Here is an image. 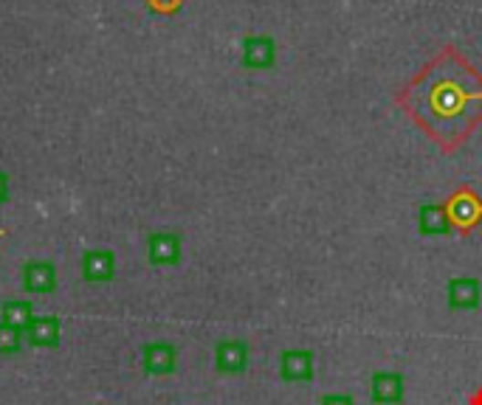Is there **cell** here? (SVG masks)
Returning a JSON list of instances; mask_svg holds the SVG:
<instances>
[{
    "label": "cell",
    "instance_id": "obj_1",
    "mask_svg": "<svg viewBox=\"0 0 482 405\" xmlns=\"http://www.w3.org/2000/svg\"><path fill=\"white\" fill-rule=\"evenodd\" d=\"M395 101L440 150L455 152L482 124V74L457 46H443Z\"/></svg>",
    "mask_w": 482,
    "mask_h": 405
},
{
    "label": "cell",
    "instance_id": "obj_2",
    "mask_svg": "<svg viewBox=\"0 0 482 405\" xmlns=\"http://www.w3.org/2000/svg\"><path fill=\"white\" fill-rule=\"evenodd\" d=\"M443 206H445L448 223H452V228L460 234H471L482 223V197L468 183L457 186L443 200Z\"/></svg>",
    "mask_w": 482,
    "mask_h": 405
},
{
    "label": "cell",
    "instance_id": "obj_3",
    "mask_svg": "<svg viewBox=\"0 0 482 405\" xmlns=\"http://www.w3.org/2000/svg\"><path fill=\"white\" fill-rule=\"evenodd\" d=\"M277 62V40L268 34H251L243 40V65L254 71H266Z\"/></svg>",
    "mask_w": 482,
    "mask_h": 405
},
{
    "label": "cell",
    "instance_id": "obj_4",
    "mask_svg": "<svg viewBox=\"0 0 482 405\" xmlns=\"http://www.w3.org/2000/svg\"><path fill=\"white\" fill-rule=\"evenodd\" d=\"M279 375L288 383H308L313 378V355L308 349H288L279 355Z\"/></svg>",
    "mask_w": 482,
    "mask_h": 405
},
{
    "label": "cell",
    "instance_id": "obj_5",
    "mask_svg": "<svg viewBox=\"0 0 482 405\" xmlns=\"http://www.w3.org/2000/svg\"><path fill=\"white\" fill-rule=\"evenodd\" d=\"M448 307L452 310H474L479 307L482 298V285L474 276H455L448 282Z\"/></svg>",
    "mask_w": 482,
    "mask_h": 405
},
{
    "label": "cell",
    "instance_id": "obj_6",
    "mask_svg": "<svg viewBox=\"0 0 482 405\" xmlns=\"http://www.w3.org/2000/svg\"><path fill=\"white\" fill-rule=\"evenodd\" d=\"M215 363L220 371H226V375H237L248 366V344L237 341V338H226V341H220L215 349Z\"/></svg>",
    "mask_w": 482,
    "mask_h": 405
},
{
    "label": "cell",
    "instance_id": "obj_7",
    "mask_svg": "<svg viewBox=\"0 0 482 405\" xmlns=\"http://www.w3.org/2000/svg\"><path fill=\"white\" fill-rule=\"evenodd\" d=\"M370 394L381 405H398L403 400V378L398 371H375L370 380Z\"/></svg>",
    "mask_w": 482,
    "mask_h": 405
},
{
    "label": "cell",
    "instance_id": "obj_8",
    "mask_svg": "<svg viewBox=\"0 0 482 405\" xmlns=\"http://www.w3.org/2000/svg\"><path fill=\"white\" fill-rule=\"evenodd\" d=\"M417 231L424 236H437V234H452V223H448L445 206L443 202H424L417 209Z\"/></svg>",
    "mask_w": 482,
    "mask_h": 405
},
{
    "label": "cell",
    "instance_id": "obj_9",
    "mask_svg": "<svg viewBox=\"0 0 482 405\" xmlns=\"http://www.w3.org/2000/svg\"><path fill=\"white\" fill-rule=\"evenodd\" d=\"M175 347L173 344H164V341H155V344H147L144 347V369L150 375H170L175 369Z\"/></svg>",
    "mask_w": 482,
    "mask_h": 405
},
{
    "label": "cell",
    "instance_id": "obj_10",
    "mask_svg": "<svg viewBox=\"0 0 482 405\" xmlns=\"http://www.w3.org/2000/svg\"><path fill=\"white\" fill-rule=\"evenodd\" d=\"M150 259L155 265H175L181 259V240L175 234L150 236Z\"/></svg>",
    "mask_w": 482,
    "mask_h": 405
},
{
    "label": "cell",
    "instance_id": "obj_11",
    "mask_svg": "<svg viewBox=\"0 0 482 405\" xmlns=\"http://www.w3.org/2000/svg\"><path fill=\"white\" fill-rule=\"evenodd\" d=\"M26 335H28V341L37 347H54L59 341V318H54V316L35 318L28 324Z\"/></svg>",
    "mask_w": 482,
    "mask_h": 405
},
{
    "label": "cell",
    "instance_id": "obj_12",
    "mask_svg": "<svg viewBox=\"0 0 482 405\" xmlns=\"http://www.w3.org/2000/svg\"><path fill=\"white\" fill-rule=\"evenodd\" d=\"M82 270H85V279L105 282L113 276V256L108 251H90L82 259Z\"/></svg>",
    "mask_w": 482,
    "mask_h": 405
},
{
    "label": "cell",
    "instance_id": "obj_13",
    "mask_svg": "<svg viewBox=\"0 0 482 405\" xmlns=\"http://www.w3.org/2000/svg\"><path fill=\"white\" fill-rule=\"evenodd\" d=\"M26 287L35 290V293H48L54 287V267L35 262L26 267Z\"/></svg>",
    "mask_w": 482,
    "mask_h": 405
},
{
    "label": "cell",
    "instance_id": "obj_14",
    "mask_svg": "<svg viewBox=\"0 0 482 405\" xmlns=\"http://www.w3.org/2000/svg\"><path fill=\"white\" fill-rule=\"evenodd\" d=\"M0 321L4 324H9V327H15V329H28V324L35 321V316H31V304L28 301H9V304H4V310H0Z\"/></svg>",
    "mask_w": 482,
    "mask_h": 405
},
{
    "label": "cell",
    "instance_id": "obj_15",
    "mask_svg": "<svg viewBox=\"0 0 482 405\" xmlns=\"http://www.w3.org/2000/svg\"><path fill=\"white\" fill-rule=\"evenodd\" d=\"M20 329H15V327H9V324H4L0 321V352H15V349H20Z\"/></svg>",
    "mask_w": 482,
    "mask_h": 405
},
{
    "label": "cell",
    "instance_id": "obj_16",
    "mask_svg": "<svg viewBox=\"0 0 482 405\" xmlns=\"http://www.w3.org/2000/svg\"><path fill=\"white\" fill-rule=\"evenodd\" d=\"M319 405H352V397H347V394H328V397H321Z\"/></svg>",
    "mask_w": 482,
    "mask_h": 405
},
{
    "label": "cell",
    "instance_id": "obj_17",
    "mask_svg": "<svg viewBox=\"0 0 482 405\" xmlns=\"http://www.w3.org/2000/svg\"><path fill=\"white\" fill-rule=\"evenodd\" d=\"M471 405H482V391H479V394H477V397L471 400Z\"/></svg>",
    "mask_w": 482,
    "mask_h": 405
}]
</instances>
